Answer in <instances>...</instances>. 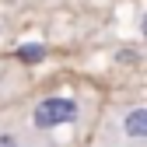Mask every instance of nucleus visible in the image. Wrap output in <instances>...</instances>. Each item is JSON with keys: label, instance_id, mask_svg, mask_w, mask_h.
Masks as SVG:
<instances>
[{"label": "nucleus", "instance_id": "2", "mask_svg": "<svg viewBox=\"0 0 147 147\" xmlns=\"http://www.w3.org/2000/svg\"><path fill=\"white\" fill-rule=\"evenodd\" d=\"M81 116H84V102L81 98H74V95H46V98H39L32 105L28 123H32V130L49 133V130H60V126L81 123Z\"/></svg>", "mask_w": 147, "mask_h": 147}, {"label": "nucleus", "instance_id": "4", "mask_svg": "<svg viewBox=\"0 0 147 147\" xmlns=\"http://www.w3.org/2000/svg\"><path fill=\"white\" fill-rule=\"evenodd\" d=\"M0 147H21V137H18L14 130H4L0 133Z\"/></svg>", "mask_w": 147, "mask_h": 147}, {"label": "nucleus", "instance_id": "3", "mask_svg": "<svg viewBox=\"0 0 147 147\" xmlns=\"http://www.w3.org/2000/svg\"><path fill=\"white\" fill-rule=\"evenodd\" d=\"M14 56L21 60V63H42V60H46V46H42V42H32V46H21V49L14 53Z\"/></svg>", "mask_w": 147, "mask_h": 147}, {"label": "nucleus", "instance_id": "5", "mask_svg": "<svg viewBox=\"0 0 147 147\" xmlns=\"http://www.w3.org/2000/svg\"><path fill=\"white\" fill-rule=\"evenodd\" d=\"M140 32H144V35H147V14H144V18H140Z\"/></svg>", "mask_w": 147, "mask_h": 147}, {"label": "nucleus", "instance_id": "1", "mask_svg": "<svg viewBox=\"0 0 147 147\" xmlns=\"http://www.w3.org/2000/svg\"><path fill=\"white\" fill-rule=\"evenodd\" d=\"M95 147H147V105H119L105 112Z\"/></svg>", "mask_w": 147, "mask_h": 147}]
</instances>
